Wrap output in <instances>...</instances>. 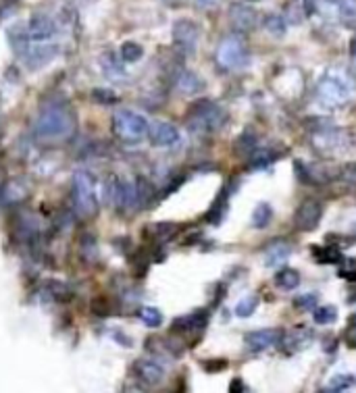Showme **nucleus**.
Masks as SVG:
<instances>
[{
    "label": "nucleus",
    "mask_w": 356,
    "mask_h": 393,
    "mask_svg": "<svg viewBox=\"0 0 356 393\" xmlns=\"http://www.w3.org/2000/svg\"><path fill=\"white\" fill-rule=\"evenodd\" d=\"M75 131V115L63 100L42 105L34 121V136L42 142H63Z\"/></svg>",
    "instance_id": "f257e3e1"
},
{
    "label": "nucleus",
    "mask_w": 356,
    "mask_h": 393,
    "mask_svg": "<svg viewBox=\"0 0 356 393\" xmlns=\"http://www.w3.org/2000/svg\"><path fill=\"white\" fill-rule=\"evenodd\" d=\"M355 92V79L344 69H329L317 86V105L323 110L344 107Z\"/></svg>",
    "instance_id": "f03ea898"
},
{
    "label": "nucleus",
    "mask_w": 356,
    "mask_h": 393,
    "mask_svg": "<svg viewBox=\"0 0 356 393\" xmlns=\"http://www.w3.org/2000/svg\"><path fill=\"white\" fill-rule=\"evenodd\" d=\"M71 202L73 211L79 218H92L98 213V192L96 179L90 171L79 169L71 179Z\"/></svg>",
    "instance_id": "7ed1b4c3"
},
{
    "label": "nucleus",
    "mask_w": 356,
    "mask_h": 393,
    "mask_svg": "<svg viewBox=\"0 0 356 393\" xmlns=\"http://www.w3.org/2000/svg\"><path fill=\"white\" fill-rule=\"evenodd\" d=\"M214 59H217V65L223 71H240V69L248 67V46L238 34H229L219 42Z\"/></svg>",
    "instance_id": "20e7f679"
},
{
    "label": "nucleus",
    "mask_w": 356,
    "mask_h": 393,
    "mask_svg": "<svg viewBox=\"0 0 356 393\" xmlns=\"http://www.w3.org/2000/svg\"><path fill=\"white\" fill-rule=\"evenodd\" d=\"M227 123V112L209 98H200L190 107V127L194 131L211 134Z\"/></svg>",
    "instance_id": "39448f33"
},
{
    "label": "nucleus",
    "mask_w": 356,
    "mask_h": 393,
    "mask_svg": "<svg viewBox=\"0 0 356 393\" xmlns=\"http://www.w3.org/2000/svg\"><path fill=\"white\" fill-rule=\"evenodd\" d=\"M148 121L132 110H117L113 115V134L125 143H138L148 138Z\"/></svg>",
    "instance_id": "423d86ee"
},
{
    "label": "nucleus",
    "mask_w": 356,
    "mask_h": 393,
    "mask_svg": "<svg viewBox=\"0 0 356 393\" xmlns=\"http://www.w3.org/2000/svg\"><path fill=\"white\" fill-rule=\"evenodd\" d=\"M311 142L315 146V150H319L321 154H340V152L350 148L352 138L344 129L321 127V129H315L311 134Z\"/></svg>",
    "instance_id": "0eeeda50"
},
{
    "label": "nucleus",
    "mask_w": 356,
    "mask_h": 393,
    "mask_svg": "<svg viewBox=\"0 0 356 393\" xmlns=\"http://www.w3.org/2000/svg\"><path fill=\"white\" fill-rule=\"evenodd\" d=\"M200 40V28L192 19H179L173 25V44L183 57H190L196 52Z\"/></svg>",
    "instance_id": "6e6552de"
},
{
    "label": "nucleus",
    "mask_w": 356,
    "mask_h": 393,
    "mask_svg": "<svg viewBox=\"0 0 356 393\" xmlns=\"http://www.w3.org/2000/svg\"><path fill=\"white\" fill-rule=\"evenodd\" d=\"M284 331L282 329H258L244 335V344L248 352H265L269 348L282 346Z\"/></svg>",
    "instance_id": "1a4fd4ad"
},
{
    "label": "nucleus",
    "mask_w": 356,
    "mask_h": 393,
    "mask_svg": "<svg viewBox=\"0 0 356 393\" xmlns=\"http://www.w3.org/2000/svg\"><path fill=\"white\" fill-rule=\"evenodd\" d=\"M30 194H32V187H30V183L25 179H6L0 185V204H4V206L23 204L30 198Z\"/></svg>",
    "instance_id": "9d476101"
},
{
    "label": "nucleus",
    "mask_w": 356,
    "mask_h": 393,
    "mask_svg": "<svg viewBox=\"0 0 356 393\" xmlns=\"http://www.w3.org/2000/svg\"><path fill=\"white\" fill-rule=\"evenodd\" d=\"M59 34V23L48 13H36L28 21V36L32 42H48Z\"/></svg>",
    "instance_id": "9b49d317"
},
{
    "label": "nucleus",
    "mask_w": 356,
    "mask_h": 393,
    "mask_svg": "<svg viewBox=\"0 0 356 393\" xmlns=\"http://www.w3.org/2000/svg\"><path fill=\"white\" fill-rule=\"evenodd\" d=\"M229 23L231 28L238 32V34H248V32H254L256 25H258V15L256 11L244 4V2H236L229 6Z\"/></svg>",
    "instance_id": "f8f14e48"
},
{
    "label": "nucleus",
    "mask_w": 356,
    "mask_h": 393,
    "mask_svg": "<svg viewBox=\"0 0 356 393\" xmlns=\"http://www.w3.org/2000/svg\"><path fill=\"white\" fill-rule=\"evenodd\" d=\"M323 216V206L317 200H304L294 215V225L298 231H313L317 229Z\"/></svg>",
    "instance_id": "ddd939ff"
},
{
    "label": "nucleus",
    "mask_w": 356,
    "mask_h": 393,
    "mask_svg": "<svg viewBox=\"0 0 356 393\" xmlns=\"http://www.w3.org/2000/svg\"><path fill=\"white\" fill-rule=\"evenodd\" d=\"M136 383L142 387H159L165 379V368L159 364V360H138L134 364Z\"/></svg>",
    "instance_id": "4468645a"
},
{
    "label": "nucleus",
    "mask_w": 356,
    "mask_h": 393,
    "mask_svg": "<svg viewBox=\"0 0 356 393\" xmlns=\"http://www.w3.org/2000/svg\"><path fill=\"white\" fill-rule=\"evenodd\" d=\"M57 54H59V46H57V44H48V42H32L30 48L25 50L23 59H25L28 69H42V67L48 65Z\"/></svg>",
    "instance_id": "2eb2a0df"
},
{
    "label": "nucleus",
    "mask_w": 356,
    "mask_h": 393,
    "mask_svg": "<svg viewBox=\"0 0 356 393\" xmlns=\"http://www.w3.org/2000/svg\"><path fill=\"white\" fill-rule=\"evenodd\" d=\"M148 140L159 148H169L179 142V129L169 121H154L148 125Z\"/></svg>",
    "instance_id": "dca6fc26"
},
{
    "label": "nucleus",
    "mask_w": 356,
    "mask_h": 393,
    "mask_svg": "<svg viewBox=\"0 0 356 393\" xmlns=\"http://www.w3.org/2000/svg\"><path fill=\"white\" fill-rule=\"evenodd\" d=\"M209 322V312L207 310H194L185 317H179L173 321L171 329L173 333H181V335H188V333H196V331H202Z\"/></svg>",
    "instance_id": "f3484780"
},
{
    "label": "nucleus",
    "mask_w": 356,
    "mask_h": 393,
    "mask_svg": "<svg viewBox=\"0 0 356 393\" xmlns=\"http://www.w3.org/2000/svg\"><path fill=\"white\" fill-rule=\"evenodd\" d=\"M311 339H313V331H309L306 327H296V329H292V333H284L282 346L287 354H296V352L309 348Z\"/></svg>",
    "instance_id": "a211bd4d"
},
{
    "label": "nucleus",
    "mask_w": 356,
    "mask_h": 393,
    "mask_svg": "<svg viewBox=\"0 0 356 393\" xmlns=\"http://www.w3.org/2000/svg\"><path fill=\"white\" fill-rule=\"evenodd\" d=\"M176 88L178 92L185 94V96H196L205 90V81L200 75H196L190 69H181V71L176 75Z\"/></svg>",
    "instance_id": "6ab92c4d"
},
{
    "label": "nucleus",
    "mask_w": 356,
    "mask_h": 393,
    "mask_svg": "<svg viewBox=\"0 0 356 393\" xmlns=\"http://www.w3.org/2000/svg\"><path fill=\"white\" fill-rule=\"evenodd\" d=\"M292 254V246L284 242V240H277L273 244H269V248L265 250V262L269 269H275V266H282L285 260L289 258Z\"/></svg>",
    "instance_id": "aec40b11"
},
{
    "label": "nucleus",
    "mask_w": 356,
    "mask_h": 393,
    "mask_svg": "<svg viewBox=\"0 0 356 393\" xmlns=\"http://www.w3.org/2000/svg\"><path fill=\"white\" fill-rule=\"evenodd\" d=\"M284 152H275L273 148H256L252 154H250L248 169L252 171H263L267 167H271Z\"/></svg>",
    "instance_id": "412c9836"
},
{
    "label": "nucleus",
    "mask_w": 356,
    "mask_h": 393,
    "mask_svg": "<svg viewBox=\"0 0 356 393\" xmlns=\"http://www.w3.org/2000/svg\"><path fill=\"white\" fill-rule=\"evenodd\" d=\"M146 235L156 244H167L178 235V225L176 223H154L146 227Z\"/></svg>",
    "instance_id": "4be33fe9"
},
{
    "label": "nucleus",
    "mask_w": 356,
    "mask_h": 393,
    "mask_svg": "<svg viewBox=\"0 0 356 393\" xmlns=\"http://www.w3.org/2000/svg\"><path fill=\"white\" fill-rule=\"evenodd\" d=\"M134 183H136V196H138V209L144 211V209H148L154 200H156V187H154V183L150 181L148 177H136L134 179Z\"/></svg>",
    "instance_id": "5701e85b"
},
{
    "label": "nucleus",
    "mask_w": 356,
    "mask_h": 393,
    "mask_svg": "<svg viewBox=\"0 0 356 393\" xmlns=\"http://www.w3.org/2000/svg\"><path fill=\"white\" fill-rule=\"evenodd\" d=\"M327 6L333 11V15L342 23H355L356 21V0H327Z\"/></svg>",
    "instance_id": "b1692460"
},
{
    "label": "nucleus",
    "mask_w": 356,
    "mask_h": 393,
    "mask_svg": "<svg viewBox=\"0 0 356 393\" xmlns=\"http://www.w3.org/2000/svg\"><path fill=\"white\" fill-rule=\"evenodd\" d=\"M6 37H8V44L13 46V50H15L19 57H23L25 50H28L30 44H32V40L28 36V28H23V25H13V28L6 32Z\"/></svg>",
    "instance_id": "393cba45"
},
{
    "label": "nucleus",
    "mask_w": 356,
    "mask_h": 393,
    "mask_svg": "<svg viewBox=\"0 0 356 393\" xmlns=\"http://www.w3.org/2000/svg\"><path fill=\"white\" fill-rule=\"evenodd\" d=\"M227 202H229V189H223L217 200L213 202V206L209 209V215H207V221L211 225H219L223 221V216L227 215Z\"/></svg>",
    "instance_id": "a878e982"
},
{
    "label": "nucleus",
    "mask_w": 356,
    "mask_h": 393,
    "mask_svg": "<svg viewBox=\"0 0 356 393\" xmlns=\"http://www.w3.org/2000/svg\"><path fill=\"white\" fill-rule=\"evenodd\" d=\"M103 71H105V75H107L110 81H121L125 77L123 65L117 61V57L113 52H107L103 57Z\"/></svg>",
    "instance_id": "bb28decb"
},
{
    "label": "nucleus",
    "mask_w": 356,
    "mask_h": 393,
    "mask_svg": "<svg viewBox=\"0 0 356 393\" xmlns=\"http://www.w3.org/2000/svg\"><path fill=\"white\" fill-rule=\"evenodd\" d=\"M275 286L280 289H285V291H292L296 287L300 286V273L296 269H282L277 275H275Z\"/></svg>",
    "instance_id": "cd10ccee"
},
{
    "label": "nucleus",
    "mask_w": 356,
    "mask_h": 393,
    "mask_svg": "<svg viewBox=\"0 0 356 393\" xmlns=\"http://www.w3.org/2000/svg\"><path fill=\"white\" fill-rule=\"evenodd\" d=\"M273 218V209L269 202H258L254 213H252V227L254 229H265Z\"/></svg>",
    "instance_id": "c85d7f7f"
},
{
    "label": "nucleus",
    "mask_w": 356,
    "mask_h": 393,
    "mask_svg": "<svg viewBox=\"0 0 356 393\" xmlns=\"http://www.w3.org/2000/svg\"><path fill=\"white\" fill-rule=\"evenodd\" d=\"M265 30L267 34L273 37H284L287 32V23H285L284 15H277V13H269L265 17Z\"/></svg>",
    "instance_id": "c756f323"
},
{
    "label": "nucleus",
    "mask_w": 356,
    "mask_h": 393,
    "mask_svg": "<svg viewBox=\"0 0 356 393\" xmlns=\"http://www.w3.org/2000/svg\"><path fill=\"white\" fill-rule=\"evenodd\" d=\"M258 148V138L252 129H246L238 140H236V154L240 156H250Z\"/></svg>",
    "instance_id": "7c9ffc66"
},
{
    "label": "nucleus",
    "mask_w": 356,
    "mask_h": 393,
    "mask_svg": "<svg viewBox=\"0 0 356 393\" xmlns=\"http://www.w3.org/2000/svg\"><path fill=\"white\" fill-rule=\"evenodd\" d=\"M356 385V377L355 375H338L329 381L327 389L323 393H346L350 387Z\"/></svg>",
    "instance_id": "2f4dec72"
},
{
    "label": "nucleus",
    "mask_w": 356,
    "mask_h": 393,
    "mask_svg": "<svg viewBox=\"0 0 356 393\" xmlns=\"http://www.w3.org/2000/svg\"><path fill=\"white\" fill-rule=\"evenodd\" d=\"M306 17V8L300 0H294L285 6V23H292V25H300Z\"/></svg>",
    "instance_id": "473e14b6"
},
{
    "label": "nucleus",
    "mask_w": 356,
    "mask_h": 393,
    "mask_svg": "<svg viewBox=\"0 0 356 393\" xmlns=\"http://www.w3.org/2000/svg\"><path fill=\"white\" fill-rule=\"evenodd\" d=\"M138 317H140V321H142L146 327H150V329H156V327L163 324V312H161L159 308H154V306H144V308H140Z\"/></svg>",
    "instance_id": "72a5a7b5"
},
{
    "label": "nucleus",
    "mask_w": 356,
    "mask_h": 393,
    "mask_svg": "<svg viewBox=\"0 0 356 393\" xmlns=\"http://www.w3.org/2000/svg\"><path fill=\"white\" fill-rule=\"evenodd\" d=\"M315 254V258H317V262L321 264H338V262H342V254L335 250V248H331V246H323V248H315L313 250Z\"/></svg>",
    "instance_id": "f704fd0d"
},
{
    "label": "nucleus",
    "mask_w": 356,
    "mask_h": 393,
    "mask_svg": "<svg viewBox=\"0 0 356 393\" xmlns=\"http://www.w3.org/2000/svg\"><path fill=\"white\" fill-rule=\"evenodd\" d=\"M142 57L144 48L140 44H136V42H125V44L121 46V59H123L125 63H138Z\"/></svg>",
    "instance_id": "c9c22d12"
},
{
    "label": "nucleus",
    "mask_w": 356,
    "mask_h": 393,
    "mask_svg": "<svg viewBox=\"0 0 356 393\" xmlns=\"http://www.w3.org/2000/svg\"><path fill=\"white\" fill-rule=\"evenodd\" d=\"M46 293L50 295V300H57V302H67L71 300V289L59 281H50L46 286Z\"/></svg>",
    "instance_id": "e433bc0d"
},
{
    "label": "nucleus",
    "mask_w": 356,
    "mask_h": 393,
    "mask_svg": "<svg viewBox=\"0 0 356 393\" xmlns=\"http://www.w3.org/2000/svg\"><path fill=\"white\" fill-rule=\"evenodd\" d=\"M313 319L317 324H331L338 321V310L335 306H321L313 310Z\"/></svg>",
    "instance_id": "4c0bfd02"
},
{
    "label": "nucleus",
    "mask_w": 356,
    "mask_h": 393,
    "mask_svg": "<svg viewBox=\"0 0 356 393\" xmlns=\"http://www.w3.org/2000/svg\"><path fill=\"white\" fill-rule=\"evenodd\" d=\"M92 312L96 317H108V315H115V304L113 300L107 295H98L94 302H92Z\"/></svg>",
    "instance_id": "58836bf2"
},
{
    "label": "nucleus",
    "mask_w": 356,
    "mask_h": 393,
    "mask_svg": "<svg viewBox=\"0 0 356 393\" xmlns=\"http://www.w3.org/2000/svg\"><path fill=\"white\" fill-rule=\"evenodd\" d=\"M256 306H258V298H256V295L242 298V300L238 302V306H236V315H238L240 319H248V317H252V312L256 310Z\"/></svg>",
    "instance_id": "ea45409f"
},
{
    "label": "nucleus",
    "mask_w": 356,
    "mask_h": 393,
    "mask_svg": "<svg viewBox=\"0 0 356 393\" xmlns=\"http://www.w3.org/2000/svg\"><path fill=\"white\" fill-rule=\"evenodd\" d=\"M317 300H319L317 293H300V295L294 298V306H296L298 310L309 312V310H315V308H317Z\"/></svg>",
    "instance_id": "a19ab883"
},
{
    "label": "nucleus",
    "mask_w": 356,
    "mask_h": 393,
    "mask_svg": "<svg viewBox=\"0 0 356 393\" xmlns=\"http://www.w3.org/2000/svg\"><path fill=\"white\" fill-rule=\"evenodd\" d=\"M92 98H94V102H98V105H115V102L119 100L115 92H110V90H103V88H101V90L96 88V90L92 92Z\"/></svg>",
    "instance_id": "79ce46f5"
},
{
    "label": "nucleus",
    "mask_w": 356,
    "mask_h": 393,
    "mask_svg": "<svg viewBox=\"0 0 356 393\" xmlns=\"http://www.w3.org/2000/svg\"><path fill=\"white\" fill-rule=\"evenodd\" d=\"M148 264H150V256H148L144 250H138L134 256H132V266H134L140 275L146 273Z\"/></svg>",
    "instance_id": "37998d69"
},
{
    "label": "nucleus",
    "mask_w": 356,
    "mask_h": 393,
    "mask_svg": "<svg viewBox=\"0 0 356 393\" xmlns=\"http://www.w3.org/2000/svg\"><path fill=\"white\" fill-rule=\"evenodd\" d=\"M202 368L207 373H221V370L227 368V360H223V358H219V360H205L202 362Z\"/></svg>",
    "instance_id": "c03bdc74"
},
{
    "label": "nucleus",
    "mask_w": 356,
    "mask_h": 393,
    "mask_svg": "<svg viewBox=\"0 0 356 393\" xmlns=\"http://www.w3.org/2000/svg\"><path fill=\"white\" fill-rule=\"evenodd\" d=\"M17 8V0H2L0 2V21H4L6 17H11Z\"/></svg>",
    "instance_id": "a18cd8bd"
},
{
    "label": "nucleus",
    "mask_w": 356,
    "mask_h": 393,
    "mask_svg": "<svg viewBox=\"0 0 356 393\" xmlns=\"http://www.w3.org/2000/svg\"><path fill=\"white\" fill-rule=\"evenodd\" d=\"M219 2L221 0H194V4L198 6V8H202V11H213L219 6Z\"/></svg>",
    "instance_id": "49530a36"
},
{
    "label": "nucleus",
    "mask_w": 356,
    "mask_h": 393,
    "mask_svg": "<svg viewBox=\"0 0 356 393\" xmlns=\"http://www.w3.org/2000/svg\"><path fill=\"white\" fill-rule=\"evenodd\" d=\"M121 393H146V389H144L140 383H127Z\"/></svg>",
    "instance_id": "de8ad7c7"
},
{
    "label": "nucleus",
    "mask_w": 356,
    "mask_h": 393,
    "mask_svg": "<svg viewBox=\"0 0 356 393\" xmlns=\"http://www.w3.org/2000/svg\"><path fill=\"white\" fill-rule=\"evenodd\" d=\"M229 393H244L242 379H234V381H231V385H229Z\"/></svg>",
    "instance_id": "09e8293b"
},
{
    "label": "nucleus",
    "mask_w": 356,
    "mask_h": 393,
    "mask_svg": "<svg viewBox=\"0 0 356 393\" xmlns=\"http://www.w3.org/2000/svg\"><path fill=\"white\" fill-rule=\"evenodd\" d=\"M352 324H356V312H355V317H352Z\"/></svg>",
    "instance_id": "8fccbe9b"
},
{
    "label": "nucleus",
    "mask_w": 356,
    "mask_h": 393,
    "mask_svg": "<svg viewBox=\"0 0 356 393\" xmlns=\"http://www.w3.org/2000/svg\"><path fill=\"white\" fill-rule=\"evenodd\" d=\"M248 2H256V0H248Z\"/></svg>",
    "instance_id": "3c124183"
},
{
    "label": "nucleus",
    "mask_w": 356,
    "mask_h": 393,
    "mask_svg": "<svg viewBox=\"0 0 356 393\" xmlns=\"http://www.w3.org/2000/svg\"><path fill=\"white\" fill-rule=\"evenodd\" d=\"M355 67H356V57H355Z\"/></svg>",
    "instance_id": "603ef678"
}]
</instances>
